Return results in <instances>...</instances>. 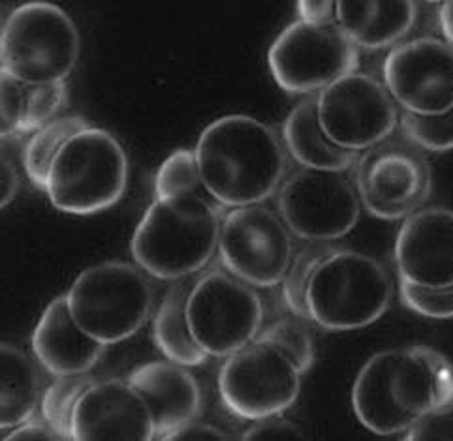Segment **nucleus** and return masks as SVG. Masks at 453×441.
I'll return each instance as SVG.
<instances>
[{"label":"nucleus","instance_id":"nucleus-14","mask_svg":"<svg viewBox=\"0 0 453 441\" xmlns=\"http://www.w3.org/2000/svg\"><path fill=\"white\" fill-rule=\"evenodd\" d=\"M327 138L346 150H367L394 135L399 111L384 83L354 72L316 96Z\"/></svg>","mask_w":453,"mask_h":441},{"label":"nucleus","instance_id":"nucleus-23","mask_svg":"<svg viewBox=\"0 0 453 441\" xmlns=\"http://www.w3.org/2000/svg\"><path fill=\"white\" fill-rule=\"evenodd\" d=\"M0 429L4 432L36 415L45 389L33 359L8 342L0 346Z\"/></svg>","mask_w":453,"mask_h":441},{"label":"nucleus","instance_id":"nucleus-18","mask_svg":"<svg viewBox=\"0 0 453 441\" xmlns=\"http://www.w3.org/2000/svg\"><path fill=\"white\" fill-rule=\"evenodd\" d=\"M127 379L147 404L157 439L198 419L202 414V387L187 367L168 359L153 361L134 369Z\"/></svg>","mask_w":453,"mask_h":441},{"label":"nucleus","instance_id":"nucleus-30","mask_svg":"<svg viewBox=\"0 0 453 441\" xmlns=\"http://www.w3.org/2000/svg\"><path fill=\"white\" fill-rule=\"evenodd\" d=\"M403 135L421 150H453V110L442 115L403 113L399 118Z\"/></svg>","mask_w":453,"mask_h":441},{"label":"nucleus","instance_id":"nucleus-3","mask_svg":"<svg viewBox=\"0 0 453 441\" xmlns=\"http://www.w3.org/2000/svg\"><path fill=\"white\" fill-rule=\"evenodd\" d=\"M224 207L192 194L155 200L132 235L135 265L165 282L187 278L207 267L219 252Z\"/></svg>","mask_w":453,"mask_h":441},{"label":"nucleus","instance_id":"nucleus-16","mask_svg":"<svg viewBox=\"0 0 453 441\" xmlns=\"http://www.w3.org/2000/svg\"><path fill=\"white\" fill-rule=\"evenodd\" d=\"M73 441L157 439L149 407L128 379H102L80 399L72 422Z\"/></svg>","mask_w":453,"mask_h":441},{"label":"nucleus","instance_id":"nucleus-15","mask_svg":"<svg viewBox=\"0 0 453 441\" xmlns=\"http://www.w3.org/2000/svg\"><path fill=\"white\" fill-rule=\"evenodd\" d=\"M384 85L406 113H448L453 110V48L433 36L395 45L384 60Z\"/></svg>","mask_w":453,"mask_h":441},{"label":"nucleus","instance_id":"nucleus-25","mask_svg":"<svg viewBox=\"0 0 453 441\" xmlns=\"http://www.w3.org/2000/svg\"><path fill=\"white\" fill-rule=\"evenodd\" d=\"M88 126L90 125L83 117L68 115L51 120L50 125H45L33 133V138L28 140L23 148V167L28 180L36 188L45 190L51 165L58 156V152L63 150V147L72 138H75V135L87 130Z\"/></svg>","mask_w":453,"mask_h":441},{"label":"nucleus","instance_id":"nucleus-28","mask_svg":"<svg viewBox=\"0 0 453 441\" xmlns=\"http://www.w3.org/2000/svg\"><path fill=\"white\" fill-rule=\"evenodd\" d=\"M96 379L90 374L80 376H57L53 384L45 389L40 404L42 417L63 436L65 441L72 437L73 412L83 392L93 385Z\"/></svg>","mask_w":453,"mask_h":441},{"label":"nucleus","instance_id":"nucleus-21","mask_svg":"<svg viewBox=\"0 0 453 441\" xmlns=\"http://www.w3.org/2000/svg\"><path fill=\"white\" fill-rule=\"evenodd\" d=\"M418 19V4L411 0L372 3V0H341L337 23L356 48L384 49L411 33Z\"/></svg>","mask_w":453,"mask_h":441},{"label":"nucleus","instance_id":"nucleus-1","mask_svg":"<svg viewBox=\"0 0 453 441\" xmlns=\"http://www.w3.org/2000/svg\"><path fill=\"white\" fill-rule=\"evenodd\" d=\"M453 402V364L434 347L411 346L374 354L352 387L357 421L376 436L406 434Z\"/></svg>","mask_w":453,"mask_h":441},{"label":"nucleus","instance_id":"nucleus-9","mask_svg":"<svg viewBox=\"0 0 453 441\" xmlns=\"http://www.w3.org/2000/svg\"><path fill=\"white\" fill-rule=\"evenodd\" d=\"M187 316L203 352L226 359L258 337L264 327V302L252 285L228 270L215 269L192 285Z\"/></svg>","mask_w":453,"mask_h":441},{"label":"nucleus","instance_id":"nucleus-20","mask_svg":"<svg viewBox=\"0 0 453 441\" xmlns=\"http://www.w3.org/2000/svg\"><path fill=\"white\" fill-rule=\"evenodd\" d=\"M282 143L303 170L344 173L359 160V152L346 150L327 138L320 125L316 98L301 100L284 118Z\"/></svg>","mask_w":453,"mask_h":441},{"label":"nucleus","instance_id":"nucleus-10","mask_svg":"<svg viewBox=\"0 0 453 441\" xmlns=\"http://www.w3.org/2000/svg\"><path fill=\"white\" fill-rule=\"evenodd\" d=\"M356 190L371 217L395 222L409 218L433 194V170L424 150L404 138H389L361 155Z\"/></svg>","mask_w":453,"mask_h":441},{"label":"nucleus","instance_id":"nucleus-35","mask_svg":"<svg viewBox=\"0 0 453 441\" xmlns=\"http://www.w3.org/2000/svg\"><path fill=\"white\" fill-rule=\"evenodd\" d=\"M296 8L299 21L307 25L337 23V3H331V0H299Z\"/></svg>","mask_w":453,"mask_h":441},{"label":"nucleus","instance_id":"nucleus-38","mask_svg":"<svg viewBox=\"0 0 453 441\" xmlns=\"http://www.w3.org/2000/svg\"><path fill=\"white\" fill-rule=\"evenodd\" d=\"M439 21L446 42L453 48V3H442L439 10Z\"/></svg>","mask_w":453,"mask_h":441},{"label":"nucleus","instance_id":"nucleus-7","mask_svg":"<svg viewBox=\"0 0 453 441\" xmlns=\"http://www.w3.org/2000/svg\"><path fill=\"white\" fill-rule=\"evenodd\" d=\"M66 300L75 323L88 337L113 346L143 329L153 308V287L140 267L104 262L80 272Z\"/></svg>","mask_w":453,"mask_h":441},{"label":"nucleus","instance_id":"nucleus-5","mask_svg":"<svg viewBox=\"0 0 453 441\" xmlns=\"http://www.w3.org/2000/svg\"><path fill=\"white\" fill-rule=\"evenodd\" d=\"M391 299L394 282L379 260L337 248L316 269L309 284V319L326 331L365 329L388 312Z\"/></svg>","mask_w":453,"mask_h":441},{"label":"nucleus","instance_id":"nucleus-13","mask_svg":"<svg viewBox=\"0 0 453 441\" xmlns=\"http://www.w3.org/2000/svg\"><path fill=\"white\" fill-rule=\"evenodd\" d=\"M277 212L294 237L309 242H334L357 225L361 201L356 185L342 173L301 167L280 185Z\"/></svg>","mask_w":453,"mask_h":441},{"label":"nucleus","instance_id":"nucleus-37","mask_svg":"<svg viewBox=\"0 0 453 441\" xmlns=\"http://www.w3.org/2000/svg\"><path fill=\"white\" fill-rule=\"evenodd\" d=\"M19 173L8 152L3 150V162H0V207L6 209L18 195Z\"/></svg>","mask_w":453,"mask_h":441},{"label":"nucleus","instance_id":"nucleus-32","mask_svg":"<svg viewBox=\"0 0 453 441\" xmlns=\"http://www.w3.org/2000/svg\"><path fill=\"white\" fill-rule=\"evenodd\" d=\"M404 439L409 441H449L453 439V402L421 417Z\"/></svg>","mask_w":453,"mask_h":441},{"label":"nucleus","instance_id":"nucleus-33","mask_svg":"<svg viewBox=\"0 0 453 441\" xmlns=\"http://www.w3.org/2000/svg\"><path fill=\"white\" fill-rule=\"evenodd\" d=\"M305 432L296 422L282 419L280 415H271L252 421L250 427L241 434L243 441H277V439H305Z\"/></svg>","mask_w":453,"mask_h":441},{"label":"nucleus","instance_id":"nucleus-2","mask_svg":"<svg viewBox=\"0 0 453 441\" xmlns=\"http://www.w3.org/2000/svg\"><path fill=\"white\" fill-rule=\"evenodd\" d=\"M205 192L222 207L262 205L279 192L288 156L277 132L250 115H224L196 143Z\"/></svg>","mask_w":453,"mask_h":441},{"label":"nucleus","instance_id":"nucleus-17","mask_svg":"<svg viewBox=\"0 0 453 441\" xmlns=\"http://www.w3.org/2000/svg\"><path fill=\"white\" fill-rule=\"evenodd\" d=\"M394 255L401 282L429 290L453 285V210L429 207L404 218Z\"/></svg>","mask_w":453,"mask_h":441},{"label":"nucleus","instance_id":"nucleus-34","mask_svg":"<svg viewBox=\"0 0 453 441\" xmlns=\"http://www.w3.org/2000/svg\"><path fill=\"white\" fill-rule=\"evenodd\" d=\"M162 439L164 441H228L232 439V436H228L219 427H213V424H205V422H200L198 419H194L183 424V427L172 430L170 434H165Z\"/></svg>","mask_w":453,"mask_h":441},{"label":"nucleus","instance_id":"nucleus-27","mask_svg":"<svg viewBox=\"0 0 453 441\" xmlns=\"http://www.w3.org/2000/svg\"><path fill=\"white\" fill-rule=\"evenodd\" d=\"M307 322L309 319L290 312V316L262 327L256 340L275 347L296 364L301 374H307L314 362V338Z\"/></svg>","mask_w":453,"mask_h":441},{"label":"nucleus","instance_id":"nucleus-4","mask_svg":"<svg viewBox=\"0 0 453 441\" xmlns=\"http://www.w3.org/2000/svg\"><path fill=\"white\" fill-rule=\"evenodd\" d=\"M128 186V156L115 135L88 126L55 158L45 185L50 203L66 215L90 217L117 205Z\"/></svg>","mask_w":453,"mask_h":441},{"label":"nucleus","instance_id":"nucleus-22","mask_svg":"<svg viewBox=\"0 0 453 441\" xmlns=\"http://www.w3.org/2000/svg\"><path fill=\"white\" fill-rule=\"evenodd\" d=\"M0 96H3V115H0V133L3 140L13 135L35 133L66 108L68 85H25L0 73Z\"/></svg>","mask_w":453,"mask_h":441},{"label":"nucleus","instance_id":"nucleus-8","mask_svg":"<svg viewBox=\"0 0 453 441\" xmlns=\"http://www.w3.org/2000/svg\"><path fill=\"white\" fill-rule=\"evenodd\" d=\"M267 66L284 93L309 96L354 73L359 51L339 23L307 25L297 19L271 43Z\"/></svg>","mask_w":453,"mask_h":441},{"label":"nucleus","instance_id":"nucleus-11","mask_svg":"<svg viewBox=\"0 0 453 441\" xmlns=\"http://www.w3.org/2000/svg\"><path fill=\"white\" fill-rule=\"evenodd\" d=\"M294 235L279 212L264 205L230 209L222 218L219 257L224 269L252 287H275L294 257Z\"/></svg>","mask_w":453,"mask_h":441},{"label":"nucleus","instance_id":"nucleus-29","mask_svg":"<svg viewBox=\"0 0 453 441\" xmlns=\"http://www.w3.org/2000/svg\"><path fill=\"white\" fill-rule=\"evenodd\" d=\"M202 185L198 160L190 148H179L162 162L155 175V200L192 195Z\"/></svg>","mask_w":453,"mask_h":441},{"label":"nucleus","instance_id":"nucleus-36","mask_svg":"<svg viewBox=\"0 0 453 441\" xmlns=\"http://www.w3.org/2000/svg\"><path fill=\"white\" fill-rule=\"evenodd\" d=\"M18 439H27V441H65L63 436H60L51 424L45 421L43 417H33L27 422L15 427L12 434L6 436V441H18Z\"/></svg>","mask_w":453,"mask_h":441},{"label":"nucleus","instance_id":"nucleus-12","mask_svg":"<svg viewBox=\"0 0 453 441\" xmlns=\"http://www.w3.org/2000/svg\"><path fill=\"white\" fill-rule=\"evenodd\" d=\"M301 376L288 357L254 340L226 357L219 372V394L241 419L282 415L299 399Z\"/></svg>","mask_w":453,"mask_h":441},{"label":"nucleus","instance_id":"nucleus-24","mask_svg":"<svg viewBox=\"0 0 453 441\" xmlns=\"http://www.w3.org/2000/svg\"><path fill=\"white\" fill-rule=\"evenodd\" d=\"M190 290L185 284H173L165 292L153 319V340L158 352L180 367H202L209 355L196 342L187 316Z\"/></svg>","mask_w":453,"mask_h":441},{"label":"nucleus","instance_id":"nucleus-19","mask_svg":"<svg viewBox=\"0 0 453 441\" xmlns=\"http://www.w3.org/2000/svg\"><path fill=\"white\" fill-rule=\"evenodd\" d=\"M30 346L40 367L53 377L88 374L100 362L108 347L88 337L75 323L66 293L55 297L45 307L35 327Z\"/></svg>","mask_w":453,"mask_h":441},{"label":"nucleus","instance_id":"nucleus-26","mask_svg":"<svg viewBox=\"0 0 453 441\" xmlns=\"http://www.w3.org/2000/svg\"><path fill=\"white\" fill-rule=\"evenodd\" d=\"M296 248L288 270L280 282L282 297L288 310L299 317L309 319L307 308V290L314 277L316 269L322 265L326 257H329L337 248L331 242H309ZM311 322V319H309Z\"/></svg>","mask_w":453,"mask_h":441},{"label":"nucleus","instance_id":"nucleus-31","mask_svg":"<svg viewBox=\"0 0 453 441\" xmlns=\"http://www.w3.org/2000/svg\"><path fill=\"white\" fill-rule=\"evenodd\" d=\"M399 299L411 312L429 319L453 317V285L429 290V287L399 282Z\"/></svg>","mask_w":453,"mask_h":441},{"label":"nucleus","instance_id":"nucleus-6","mask_svg":"<svg viewBox=\"0 0 453 441\" xmlns=\"http://www.w3.org/2000/svg\"><path fill=\"white\" fill-rule=\"evenodd\" d=\"M80 55V30L57 4H21L3 25L0 73L19 83H63L78 65Z\"/></svg>","mask_w":453,"mask_h":441}]
</instances>
